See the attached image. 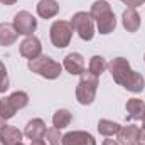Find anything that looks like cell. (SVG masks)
Listing matches in <instances>:
<instances>
[{
    "label": "cell",
    "mask_w": 145,
    "mask_h": 145,
    "mask_svg": "<svg viewBox=\"0 0 145 145\" xmlns=\"http://www.w3.org/2000/svg\"><path fill=\"white\" fill-rule=\"evenodd\" d=\"M98 89V76L91 74L89 71H84L79 78V83L76 86V100L79 105L88 106L95 101Z\"/></svg>",
    "instance_id": "cell-1"
},
{
    "label": "cell",
    "mask_w": 145,
    "mask_h": 145,
    "mask_svg": "<svg viewBox=\"0 0 145 145\" xmlns=\"http://www.w3.org/2000/svg\"><path fill=\"white\" fill-rule=\"evenodd\" d=\"M27 68L32 72H36L39 76L46 78V79H56L63 72V64H59L57 61L51 59L46 54H40L36 59H31L27 63Z\"/></svg>",
    "instance_id": "cell-2"
},
{
    "label": "cell",
    "mask_w": 145,
    "mask_h": 145,
    "mask_svg": "<svg viewBox=\"0 0 145 145\" xmlns=\"http://www.w3.org/2000/svg\"><path fill=\"white\" fill-rule=\"evenodd\" d=\"M51 42L57 49H64L69 46L72 39V25L68 20H54L51 29H49Z\"/></svg>",
    "instance_id": "cell-3"
},
{
    "label": "cell",
    "mask_w": 145,
    "mask_h": 145,
    "mask_svg": "<svg viewBox=\"0 0 145 145\" xmlns=\"http://www.w3.org/2000/svg\"><path fill=\"white\" fill-rule=\"evenodd\" d=\"M71 25L83 40H91L95 37V22L89 12H76L71 17Z\"/></svg>",
    "instance_id": "cell-4"
},
{
    "label": "cell",
    "mask_w": 145,
    "mask_h": 145,
    "mask_svg": "<svg viewBox=\"0 0 145 145\" xmlns=\"http://www.w3.org/2000/svg\"><path fill=\"white\" fill-rule=\"evenodd\" d=\"M14 27L17 31L19 36H34V32L37 31V19L27 10H20L15 14L14 17Z\"/></svg>",
    "instance_id": "cell-5"
},
{
    "label": "cell",
    "mask_w": 145,
    "mask_h": 145,
    "mask_svg": "<svg viewBox=\"0 0 145 145\" xmlns=\"http://www.w3.org/2000/svg\"><path fill=\"white\" fill-rule=\"evenodd\" d=\"M108 69L113 76V81L120 86H123V83L127 81V78L130 76V72L133 71L130 68V63L125 57H115L111 63L108 64Z\"/></svg>",
    "instance_id": "cell-6"
},
{
    "label": "cell",
    "mask_w": 145,
    "mask_h": 145,
    "mask_svg": "<svg viewBox=\"0 0 145 145\" xmlns=\"http://www.w3.org/2000/svg\"><path fill=\"white\" fill-rule=\"evenodd\" d=\"M19 51H20V54L25 59L31 61V59H36V57H39L42 54V44H40V40L36 36H29L20 42Z\"/></svg>",
    "instance_id": "cell-7"
},
{
    "label": "cell",
    "mask_w": 145,
    "mask_h": 145,
    "mask_svg": "<svg viewBox=\"0 0 145 145\" xmlns=\"http://www.w3.org/2000/svg\"><path fill=\"white\" fill-rule=\"evenodd\" d=\"M61 145H96V140L91 133L83 130H74L63 135Z\"/></svg>",
    "instance_id": "cell-8"
},
{
    "label": "cell",
    "mask_w": 145,
    "mask_h": 145,
    "mask_svg": "<svg viewBox=\"0 0 145 145\" xmlns=\"http://www.w3.org/2000/svg\"><path fill=\"white\" fill-rule=\"evenodd\" d=\"M63 68L72 76H81L86 71L84 69V57L79 52H69L63 61Z\"/></svg>",
    "instance_id": "cell-9"
},
{
    "label": "cell",
    "mask_w": 145,
    "mask_h": 145,
    "mask_svg": "<svg viewBox=\"0 0 145 145\" xmlns=\"http://www.w3.org/2000/svg\"><path fill=\"white\" fill-rule=\"evenodd\" d=\"M46 121L40 120V118H32L27 125H25V130H24V135L31 140H44L46 137Z\"/></svg>",
    "instance_id": "cell-10"
},
{
    "label": "cell",
    "mask_w": 145,
    "mask_h": 145,
    "mask_svg": "<svg viewBox=\"0 0 145 145\" xmlns=\"http://www.w3.org/2000/svg\"><path fill=\"white\" fill-rule=\"evenodd\" d=\"M138 133H140V128L135 127V125H125L118 130L116 133V142L120 145H133L137 144L138 140Z\"/></svg>",
    "instance_id": "cell-11"
},
{
    "label": "cell",
    "mask_w": 145,
    "mask_h": 145,
    "mask_svg": "<svg viewBox=\"0 0 145 145\" xmlns=\"http://www.w3.org/2000/svg\"><path fill=\"white\" fill-rule=\"evenodd\" d=\"M121 22L127 32H137L142 25V19L135 8H127L121 15Z\"/></svg>",
    "instance_id": "cell-12"
},
{
    "label": "cell",
    "mask_w": 145,
    "mask_h": 145,
    "mask_svg": "<svg viewBox=\"0 0 145 145\" xmlns=\"http://www.w3.org/2000/svg\"><path fill=\"white\" fill-rule=\"evenodd\" d=\"M127 118L128 120H144L145 116V103L138 98H130L127 100Z\"/></svg>",
    "instance_id": "cell-13"
},
{
    "label": "cell",
    "mask_w": 145,
    "mask_h": 145,
    "mask_svg": "<svg viewBox=\"0 0 145 145\" xmlns=\"http://www.w3.org/2000/svg\"><path fill=\"white\" fill-rule=\"evenodd\" d=\"M36 10L40 19H52L59 14V3L56 0H39Z\"/></svg>",
    "instance_id": "cell-14"
},
{
    "label": "cell",
    "mask_w": 145,
    "mask_h": 145,
    "mask_svg": "<svg viewBox=\"0 0 145 145\" xmlns=\"http://www.w3.org/2000/svg\"><path fill=\"white\" fill-rule=\"evenodd\" d=\"M0 142L2 145H15L22 142V132L12 125H5L0 128Z\"/></svg>",
    "instance_id": "cell-15"
},
{
    "label": "cell",
    "mask_w": 145,
    "mask_h": 145,
    "mask_svg": "<svg viewBox=\"0 0 145 145\" xmlns=\"http://www.w3.org/2000/svg\"><path fill=\"white\" fill-rule=\"evenodd\" d=\"M17 37H19V34H17L14 24H7V22L0 24V46L8 47V46L15 44Z\"/></svg>",
    "instance_id": "cell-16"
},
{
    "label": "cell",
    "mask_w": 145,
    "mask_h": 145,
    "mask_svg": "<svg viewBox=\"0 0 145 145\" xmlns=\"http://www.w3.org/2000/svg\"><path fill=\"white\" fill-rule=\"evenodd\" d=\"M123 88L128 89L130 93H142L144 88H145L144 76H142L140 72H137V71H132L130 72V76L127 78V81L123 83Z\"/></svg>",
    "instance_id": "cell-17"
},
{
    "label": "cell",
    "mask_w": 145,
    "mask_h": 145,
    "mask_svg": "<svg viewBox=\"0 0 145 145\" xmlns=\"http://www.w3.org/2000/svg\"><path fill=\"white\" fill-rule=\"evenodd\" d=\"M115 27H116V17H115L113 12H110V14L103 15L101 19L96 20V29H98V32L103 34V36L111 34V32L115 31Z\"/></svg>",
    "instance_id": "cell-18"
},
{
    "label": "cell",
    "mask_w": 145,
    "mask_h": 145,
    "mask_svg": "<svg viewBox=\"0 0 145 145\" xmlns=\"http://www.w3.org/2000/svg\"><path fill=\"white\" fill-rule=\"evenodd\" d=\"M72 120V115L69 110H57L54 115H52V127H56V128H59V130H63V128H66V127H69V123H71Z\"/></svg>",
    "instance_id": "cell-19"
},
{
    "label": "cell",
    "mask_w": 145,
    "mask_h": 145,
    "mask_svg": "<svg viewBox=\"0 0 145 145\" xmlns=\"http://www.w3.org/2000/svg\"><path fill=\"white\" fill-rule=\"evenodd\" d=\"M121 128L120 123L113 121V120H106V118H101L98 121V132L103 135V137H113L118 133V130Z\"/></svg>",
    "instance_id": "cell-20"
},
{
    "label": "cell",
    "mask_w": 145,
    "mask_h": 145,
    "mask_svg": "<svg viewBox=\"0 0 145 145\" xmlns=\"http://www.w3.org/2000/svg\"><path fill=\"white\" fill-rule=\"evenodd\" d=\"M108 69V63H106V59L105 57H101V56H93L91 59H89V64H88V71L91 72V74H95V76H101L103 72Z\"/></svg>",
    "instance_id": "cell-21"
},
{
    "label": "cell",
    "mask_w": 145,
    "mask_h": 145,
    "mask_svg": "<svg viewBox=\"0 0 145 145\" xmlns=\"http://www.w3.org/2000/svg\"><path fill=\"white\" fill-rule=\"evenodd\" d=\"M110 12H113V10H111V5H110L106 0H96V2L91 5L89 15L93 17V20H98V19H101L103 15H106Z\"/></svg>",
    "instance_id": "cell-22"
},
{
    "label": "cell",
    "mask_w": 145,
    "mask_h": 145,
    "mask_svg": "<svg viewBox=\"0 0 145 145\" xmlns=\"http://www.w3.org/2000/svg\"><path fill=\"white\" fill-rule=\"evenodd\" d=\"M8 100H10V103L14 105L15 110H22L29 105V95L25 91H14L8 96Z\"/></svg>",
    "instance_id": "cell-23"
},
{
    "label": "cell",
    "mask_w": 145,
    "mask_h": 145,
    "mask_svg": "<svg viewBox=\"0 0 145 145\" xmlns=\"http://www.w3.org/2000/svg\"><path fill=\"white\" fill-rule=\"evenodd\" d=\"M15 111H17V110L14 108V105L10 103L8 96L0 100V116H2L3 120H10V118L15 115Z\"/></svg>",
    "instance_id": "cell-24"
},
{
    "label": "cell",
    "mask_w": 145,
    "mask_h": 145,
    "mask_svg": "<svg viewBox=\"0 0 145 145\" xmlns=\"http://www.w3.org/2000/svg\"><path fill=\"white\" fill-rule=\"evenodd\" d=\"M61 138H63L61 130L56 128V127H52V128H47L46 137H44V142L47 145H61Z\"/></svg>",
    "instance_id": "cell-25"
},
{
    "label": "cell",
    "mask_w": 145,
    "mask_h": 145,
    "mask_svg": "<svg viewBox=\"0 0 145 145\" xmlns=\"http://www.w3.org/2000/svg\"><path fill=\"white\" fill-rule=\"evenodd\" d=\"M8 89V76H7V68L0 61V93H5Z\"/></svg>",
    "instance_id": "cell-26"
},
{
    "label": "cell",
    "mask_w": 145,
    "mask_h": 145,
    "mask_svg": "<svg viewBox=\"0 0 145 145\" xmlns=\"http://www.w3.org/2000/svg\"><path fill=\"white\" fill-rule=\"evenodd\" d=\"M128 8H137V7H140L142 3H144L145 0H121Z\"/></svg>",
    "instance_id": "cell-27"
},
{
    "label": "cell",
    "mask_w": 145,
    "mask_h": 145,
    "mask_svg": "<svg viewBox=\"0 0 145 145\" xmlns=\"http://www.w3.org/2000/svg\"><path fill=\"white\" fill-rule=\"evenodd\" d=\"M137 145H145V130H142V128H140V133H138Z\"/></svg>",
    "instance_id": "cell-28"
},
{
    "label": "cell",
    "mask_w": 145,
    "mask_h": 145,
    "mask_svg": "<svg viewBox=\"0 0 145 145\" xmlns=\"http://www.w3.org/2000/svg\"><path fill=\"white\" fill-rule=\"evenodd\" d=\"M103 145H120V144H118V142H116V140H111V138H110V137H106V140H105V142H103Z\"/></svg>",
    "instance_id": "cell-29"
},
{
    "label": "cell",
    "mask_w": 145,
    "mask_h": 145,
    "mask_svg": "<svg viewBox=\"0 0 145 145\" xmlns=\"http://www.w3.org/2000/svg\"><path fill=\"white\" fill-rule=\"evenodd\" d=\"M0 2H2L3 5H14V3H15L17 0H0Z\"/></svg>",
    "instance_id": "cell-30"
},
{
    "label": "cell",
    "mask_w": 145,
    "mask_h": 145,
    "mask_svg": "<svg viewBox=\"0 0 145 145\" xmlns=\"http://www.w3.org/2000/svg\"><path fill=\"white\" fill-rule=\"evenodd\" d=\"M31 145H47L44 140H32V144Z\"/></svg>",
    "instance_id": "cell-31"
},
{
    "label": "cell",
    "mask_w": 145,
    "mask_h": 145,
    "mask_svg": "<svg viewBox=\"0 0 145 145\" xmlns=\"http://www.w3.org/2000/svg\"><path fill=\"white\" fill-rule=\"evenodd\" d=\"M5 121H7V120H3V118L0 116V128H2V127H5Z\"/></svg>",
    "instance_id": "cell-32"
},
{
    "label": "cell",
    "mask_w": 145,
    "mask_h": 145,
    "mask_svg": "<svg viewBox=\"0 0 145 145\" xmlns=\"http://www.w3.org/2000/svg\"><path fill=\"white\" fill-rule=\"evenodd\" d=\"M142 130H145V116H144V120H142Z\"/></svg>",
    "instance_id": "cell-33"
},
{
    "label": "cell",
    "mask_w": 145,
    "mask_h": 145,
    "mask_svg": "<svg viewBox=\"0 0 145 145\" xmlns=\"http://www.w3.org/2000/svg\"><path fill=\"white\" fill-rule=\"evenodd\" d=\"M15 145H24V144H22V142H19V144H15Z\"/></svg>",
    "instance_id": "cell-34"
},
{
    "label": "cell",
    "mask_w": 145,
    "mask_h": 145,
    "mask_svg": "<svg viewBox=\"0 0 145 145\" xmlns=\"http://www.w3.org/2000/svg\"><path fill=\"white\" fill-rule=\"evenodd\" d=\"M144 59H145V54H144Z\"/></svg>",
    "instance_id": "cell-35"
},
{
    "label": "cell",
    "mask_w": 145,
    "mask_h": 145,
    "mask_svg": "<svg viewBox=\"0 0 145 145\" xmlns=\"http://www.w3.org/2000/svg\"><path fill=\"white\" fill-rule=\"evenodd\" d=\"M0 145H2V142H0Z\"/></svg>",
    "instance_id": "cell-36"
},
{
    "label": "cell",
    "mask_w": 145,
    "mask_h": 145,
    "mask_svg": "<svg viewBox=\"0 0 145 145\" xmlns=\"http://www.w3.org/2000/svg\"><path fill=\"white\" fill-rule=\"evenodd\" d=\"M133 145H137V144H133Z\"/></svg>",
    "instance_id": "cell-37"
}]
</instances>
